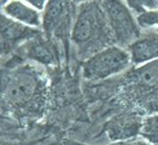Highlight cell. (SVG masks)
I'll return each mask as SVG.
<instances>
[{"mask_svg": "<svg viewBox=\"0 0 158 145\" xmlns=\"http://www.w3.org/2000/svg\"><path fill=\"white\" fill-rule=\"evenodd\" d=\"M27 2L32 5V6L38 9V10H43V9L45 8V3H46L44 0H28Z\"/></svg>", "mask_w": 158, "mask_h": 145, "instance_id": "5bb4252c", "label": "cell"}, {"mask_svg": "<svg viewBox=\"0 0 158 145\" xmlns=\"http://www.w3.org/2000/svg\"><path fill=\"white\" fill-rule=\"evenodd\" d=\"M130 60V54L126 50L119 47H108L86 60L82 65V74L90 80L104 79L125 70Z\"/></svg>", "mask_w": 158, "mask_h": 145, "instance_id": "6da1fadb", "label": "cell"}, {"mask_svg": "<svg viewBox=\"0 0 158 145\" xmlns=\"http://www.w3.org/2000/svg\"><path fill=\"white\" fill-rule=\"evenodd\" d=\"M117 145H150L149 143L144 142V141H126V142H120Z\"/></svg>", "mask_w": 158, "mask_h": 145, "instance_id": "9a60e30c", "label": "cell"}, {"mask_svg": "<svg viewBox=\"0 0 158 145\" xmlns=\"http://www.w3.org/2000/svg\"><path fill=\"white\" fill-rule=\"evenodd\" d=\"M3 10L8 17L17 23L34 27L40 25V16L38 11L21 1H10L5 6Z\"/></svg>", "mask_w": 158, "mask_h": 145, "instance_id": "52a82bcc", "label": "cell"}, {"mask_svg": "<svg viewBox=\"0 0 158 145\" xmlns=\"http://www.w3.org/2000/svg\"><path fill=\"white\" fill-rule=\"evenodd\" d=\"M140 135L148 142L157 144L158 143V115L148 117L143 122Z\"/></svg>", "mask_w": 158, "mask_h": 145, "instance_id": "7c38bea8", "label": "cell"}, {"mask_svg": "<svg viewBox=\"0 0 158 145\" xmlns=\"http://www.w3.org/2000/svg\"><path fill=\"white\" fill-rule=\"evenodd\" d=\"M99 12L94 5H84L80 9L71 32V39L76 44H85L94 37L98 29Z\"/></svg>", "mask_w": 158, "mask_h": 145, "instance_id": "277c9868", "label": "cell"}, {"mask_svg": "<svg viewBox=\"0 0 158 145\" xmlns=\"http://www.w3.org/2000/svg\"><path fill=\"white\" fill-rule=\"evenodd\" d=\"M143 122L135 114H123L106 124V132L111 141L126 142L140 134Z\"/></svg>", "mask_w": 158, "mask_h": 145, "instance_id": "5b68a950", "label": "cell"}, {"mask_svg": "<svg viewBox=\"0 0 158 145\" xmlns=\"http://www.w3.org/2000/svg\"><path fill=\"white\" fill-rule=\"evenodd\" d=\"M30 28L26 27L25 25L17 23L12 19H9L6 16L1 15V40L2 45L5 44H14V41L23 39L28 35H32Z\"/></svg>", "mask_w": 158, "mask_h": 145, "instance_id": "ba28073f", "label": "cell"}, {"mask_svg": "<svg viewBox=\"0 0 158 145\" xmlns=\"http://www.w3.org/2000/svg\"><path fill=\"white\" fill-rule=\"evenodd\" d=\"M137 23L143 28H149L158 26V9L157 10H145L137 16Z\"/></svg>", "mask_w": 158, "mask_h": 145, "instance_id": "4fadbf2b", "label": "cell"}, {"mask_svg": "<svg viewBox=\"0 0 158 145\" xmlns=\"http://www.w3.org/2000/svg\"><path fill=\"white\" fill-rule=\"evenodd\" d=\"M29 56L32 59H36L47 65H51L56 62L54 47L46 41H37L32 44L29 48Z\"/></svg>", "mask_w": 158, "mask_h": 145, "instance_id": "30bf717a", "label": "cell"}, {"mask_svg": "<svg viewBox=\"0 0 158 145\" xmlns=\"http://www.w3.org/2000/svg\"><path fill=\"white\" fill-rule=\"evenodd\" d=\"M135 76L139 84L148 87L158 86V59L147 63L146 65L137 69Z\"/></svg>", "mask_w": 158, "mask_h": 145, "instance_id": "8fae6325", "label": "cell"}, {"mask_svg": "<svg viewBox=\"0 0 158 145\" xmlns=\"http://www.w3.org/2000/svg\"><path fill=\"white\" fill-rule=\"evenodd\" d=\"M130 57L135 64L150 63L158 59V32L138 38L130 44Z\"/></svg>", "mask_w": 158, "mask_h": 145, "instance_id": "8992f818", "label": "cell"}, {"mask_svg": "<svg viewBox=\"0 0 158 145\" xmlns=\"http://www.w3.org/2000/svg\"><path fill=\"white\" fill-rule=\"evenodd\" d=\"M38 88V79L28 69H23L9 79L5 96L12 104H23L31 100Z\"/></svg>", "mask_w": 158, "mask_h": 145, "instance_id": "3957f363", "label": "cell"}, {"mask_svg": "<svg viewBox=\"0 0 158 145\" xmlns=\"http://www.w3.org/2000/svg\"><path fill=\"white\" fill-rule=\"evenodd\" d=\"M102 7L117 40L124 44L135 43L139 37L138 23L134 20L127 7L120 1H105Z\"/></svg>", "mask_w": 158, "mask_h": 145, "instance_id": "7a4b0ae2", "label": "cell"}, {"mask_svg": "<svg viewBox=\"0 0 158 145\" xmlns=\"http://www.w3.org/2000/svg\"><path fill=\"white\" fill-rule=\"evenodd\" d=\"M66 2L51 0L46 5L45 14H44V28L46 32H52L61 23L65 17Z\"/></svg>", "mask_w": 158, "mask_h": 145, "instance_id": "9c48e42d", "label": "cell"}]
</instances>
